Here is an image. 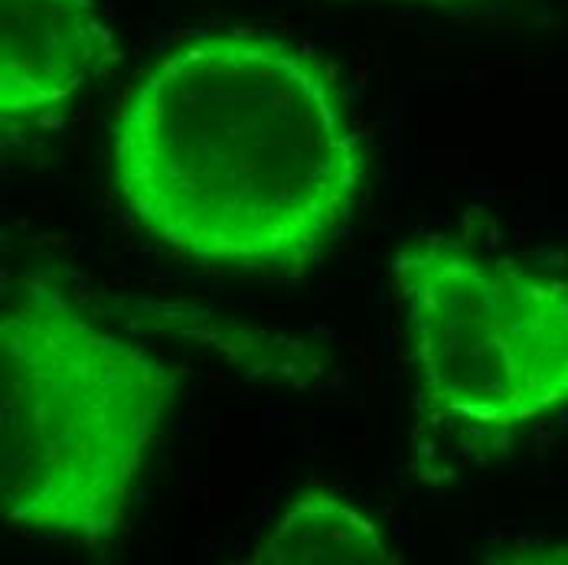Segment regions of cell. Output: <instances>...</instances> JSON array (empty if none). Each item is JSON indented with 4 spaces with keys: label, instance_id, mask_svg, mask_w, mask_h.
Listing matches in <instances>:
<instances>
[{
    "label": "cell",
    "instance_id": "cell-1",
    "mask_svg": "<svg viewBox=\"0 0 568 565\" xmlns=\"http://www.w3.org/2000/svg\"><path fill=\"white\" fill-rule=\"evenodd\" d=\"M114 193L200 269L301 275L353 220L366 144L334 72L272 33H203L161 57L112 128Z\"/></svg>",
    "mask_w": 568,
    "mask_h": 565
},
{
    "label": "cell",
    "instance_id": "cell-2",
    "mask_svg": "<svg viewBox=\"0 0 568 565\" xmlns=\"http://www.w3.org/2000/svg\"><path fill=\"white\" fill-rule=\"evenodd\" d=\"M180 370L92 321L62 287L17 282L0 311V509L85 549L128 529Z\"/></svg>",
    "mask_w": 568,
    "mask_h": 565
},
{
    "label": "cell",
    "instance_id": "cell-3",
    "mask_svg": "<svg viewBox=\"0 0 568 565\" xmlns=\"http://www.w3.org/2000/svg\"><path fill=\"white\" fill-rule=\"evenodd\" d=\"M435 422L513 432L568 405V282L425 235L393 259Z\"/></svg>",
    "mask_w": 568,
    "mask_h": 565
},
{
    "label": "cell",
    "instance_id": "cell-4",
    "mask_svg": "<svg viewBox=\"0 0 568 565\" xmlns=\"http://www.w3.org/2000/svg\"><path fill=\"white\" fill-rule=\"evenodd\" d=\"M114 62L99 0H0L3 141L57 112Z\"/></svg>",
    "mask_w": 568,
    "mask_h": 565
},
{
    "label": "cell",
    "instance_id": "cell-5",
    "mask_svg": "<svg viewBox=\"0 0 568 565\" xmlns=\"http://www.w3.org/2000/svg\"><path fill=\"white\" fill-rule=\"evenodd\" d=\"M252 565H393L379 526L321 484L304 487L275 529L245 559Z\"/></svg>",
    "mask_w": 568,
    "mask_h": 565
},
{
    "label": "cell",
    "instance_id": "cell-6",
    "mask_svg": "<svg viewBox=\"0 0 568 565\" xmlns=\"http://www.w3.org/2000/svg\"><path fill=\"white\" fill-rule=\"evenodd\" d=\"M402 3H418V7H432V10H480L497 0H402Z\"/></svg>",
    "mask_w": 568,
    "mask_h": 565
}]
</instances>
